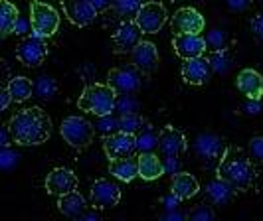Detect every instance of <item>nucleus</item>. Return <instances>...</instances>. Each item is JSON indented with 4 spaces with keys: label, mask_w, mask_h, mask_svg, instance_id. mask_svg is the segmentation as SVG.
<instances>
[{
    "label": "nucleus",
    "mask_w": 263,
    "mask_h": 221,
    "mask_svg": "<svg viewBox=\"0 0 263 221\" xmlns=\"http://www.w3.org/2000/svg\"><path fill=\"white\" fill-rule=\"evenodd\" d=\"M81 219L99 221V219H101V213H99V211H95V208H93V211H89V209H87V211H85V213H83V215H81Z\"/></svg>",
    "instance_id": "45"
},
{
    "label": "nucleus",
    "mask_w": 263,
    "mask_h": 221,
    "mask_svg": "<svg viewBox=\"0 0 263 221\" xmlns=\"http://www.w3.org/2000/svg\"><path fill=\"white\" fill-rule=\"evenodd\" d=\"M216 176L230 182L237 192H248L255 186V162L250 154L239 146H226L220 164L216 168Z\"/></svg>",
    "instance_id": "2"
},
{
    "label": "nucleus",
    "mask_w": 263,
    "mask_h": 221,
    "mask_svg": "<svg viewBox=\"0 0 263 221\" xmlns=\"http://www.w3.org/2000/svg\"><path fill=\"white\" fill-rule=\"evenodd\" d=\"M146 0H113V10L117 12V16H121L123 20H135L139 10L143 8Z\"/></svg>",
    "instance_id": "29"
},
{
    "label": "nucleus",
    "mask_w": 263,
    "mask_h": 221,
    "mask_svg": "<svg viewBox=\"0 0 263 221\" xmlns=\"http://www.w3.org/2000/svg\"><path fill=\"white\" fill-rule=\"evenodd\" d=\"M188 217L192 221H212L216 217V213L208 204H198L196 208L188 211Z\"/></svg>",
    "instance_id": "33"
},
{
    "label": "nucleus",
    "mask_w": 263,
    "mask_h": 221,
    "mask_svg": "<svg viewBox=\"0 0 263 221\" xmlns=\"http://www.w3.org/2000/svg\"><path fill=\"white\" fill-rule=\"evenodd\" d=\"M109 172L121 182H133L139 176V160L133 156L109 160Z\"/></svg>",
    "instance_id": "24"
},
{
    "label": "nucleus",
    "mask_w": 263,
    "mask_h": 221,
    "mask_svg": "<svg viewBox=\"0 0 263 221\" xmlns=\"http://www.w3.org/2000/svg\"><path fill=\"white\" fill-rule=\"evenodd\" d=\"M182 199L178 197V195H174L171 192V195H166V197H162V204H164V208L168 209V211H172V209H176L178 208V204H180Z\"/></svg>",
    "instance_id": "41"
},
{
    "label": "nucleus",
    "mask_w": 263,
    "mask_h": 221,
    "mask_svg": "<svg viewBox=\"0 0 263 221\" xmlns=\"http://www.w3.org/2000/svg\"><path fill=\"white\" fill-rule=\"evenodd\" d=\"M248 154L255 164H263V136H253L248 143Z\"/></svg>",
    "instance_id": "34"
},
{
    "label": "nucleus",
    "mask_w": 263,
    "mask_h": 221,
    "mask_svg": "<svg viewBox=\"0 0 263 221\" xmlns=\"http://www.w3.org/2000/svg\"><path fill=\"white\" fill-rule=\"evenodd\" d=\"M78 176L69 168H55L46 176V190L52 195H64L78 190Z\"/></svg>",
    "instance_id": "17"
},
{
    "label": "nucleus",
    "mask_w": 263,
    "mask_h": 221,
    "mask_svg": "<svg viewBox=\"0 0 263 221\" xmlns=\"http://www.w3.org/2000/svg\"><path fill=\"white\" fill-rule=\"evenodd\" d=\"M224 140L214 132H202L194 140V152L202 164V168L216 170L220 164V158L224 154Z\"/></svg>",
    "instance_id": "6"
},
{
    "label": "nucleus",
    "mask_w": 263,
    "mask_h": 221,
    "mask_svg": "<svg viewBox=\"0 0 263 221\" xmlns=\"http://www.w3.org/2000/svg\"><path fill=\"white\" fill-rule=\"evenodd\" d=\"M16 57L18 62L26 67H38L48 57V46L46 38H40L36 34H30L18 42L16 46Z\"/></svg>",
    "instance_id": "8"
},
{
    "label": "nucleus",
    "mask_w": 263,
    "mask_h": 221,
    "mask_svg": "<svg viewBox=\"0 0 263 221\" xmlns=\"http://www.w3.org/2000/svg\"><path fill=\"white\" fill-rule=\"evenodd\" d=\"M143 30L135 20H123L113 34V50L115 53H131L143 42Z\"/></svg>",
    "instance_id": "11"
},
{
    "label": "nucleus",
    "mask_w": 263,
    "mask_h": 221,
    "mask_svg": "<svg viewBox=\"0 0 263 221\" xmlns=\"http://www.w3.org/2000/svg\"><path fill=\"white\" fill-rule=\"evenodd\" d=\"M198 190H200V184H198V180L192 174H186V172H176V174H172L171 192L174 195H178L182 202L194 197V195L198 194Z\"/></svg>",
    "instance_id": "23"
},
{
    "label": "nucleus",
    "mask_w": 263,
    "mask_h": 221,
    "mask_svg": "<svg viewBox=\"0 0 263 221\" xmlns=\"http://www.w3.org/2000/svg\"><path fill=\"white\" fill-rule=\"evenodd\" d=\"M89 202H91V208L95 209L115 208L119 202H121V188L115 182H111V180L99 178L91 186Z\"/></svg>",
    "instance_id": "12"
},
{
    "label": "nucleus",
    "mask_w": 263,
    "mask_h": 221,
    "mask_svg": "<svg viewBox=\"0 0 263 221\" xmlns=\"http://www.w3.org/2000/svg\"><path fill=\"white\" fill-rule=\"evenodd\" d=\"M208 195H210V199L216 204V206H226V204H230L232 199H234V195H236V188L232 186L230 182H226L224 178H220V176H216V180H212L208 184Z\"/></svg>",
    "instance_id": "25"
},
{
    "label": "nucleus",
    "mask_w": 263,
    "mask_h": 221,
    "mask_svg": "<svg viewBox=\"0 0 263 221\" xmlns=\"http://www.w3.org/2000/svg\"><path fill=\"white\" fill-rule=\"evenodd\" d=\"M99 125H97V129L101 130L103 134H111V132H115L119 130V120H113L111 115H105V117H99Z\"/></svg>",
    "instance_id": "36"
},
{
    "label": "nucleus",
    "mask_w": 263,
    "mask_h": 221,
    "mask_svg": "<svg viewBox=\"0 0 263 221\" xmlns=\"http://www.w3.org/2000/svg\"><path fill=\"white\" fill-rule=\"evenodd\" d=\"M60 132L73 150H85L87 146H91L95 138V127L87 118L78 117V115L64 118L60 125Z\"/></svg>",
    "instance_id": "4"
},
{
    "label": "nucleus",
    "mask_w": 263,
    "mask_h": 221,
    "mask_svg": "<svg viewBox=\"0 0 263 221\" xmlns=\"http://www.w3.org/2000/svg\"><path fill=\"white\" fill-rule=\"evenodd\" d=\"M58 209H60L66 217L81 219V215L89 209V206H87V199L79 194L78 190H73V192H69V194L60 195V199H58Z\"/></svg>",
    "instance_id": "21"
},
{
    "label": "nucleus",
    "mask_w": 263,
    "mask_h": 221,
    "mask_svg": "<svg viewBox=\"0 0 263 221\" xmlns=\"http://www.w3.org/2000/svg\"><path fill=\"white\" fill-rule=\"evenodd\" d=\"M103 150H105L109 160L133 156L137 152V134L125 132V130H115L111 134H105Z\"/></svg>",
    "instance_id": "10"
},
{
    "label": "nucleus",
    "mask_w": 263,
    "mask_h": 221,
    "mask_svg": "<svg viewBox=\"0 0 263 221\" xmlns=\"http://www.w3.org/2000/svg\"><path fill=\"white\" fill-rule=\"evenodd\" d=\"M8 129L12 132L14 144L18 146H38L48 143L52 136V118L40 107H26L18 111L10 120Z\"/></svg>",
    "instance_id": "1"
},
{
    "label": "nucleus",
    "mask_w": 263,
    "mask_h": 221,
    "mask_svg": "<svg viewBox=\"0 0 263 221\" xmlns=\"http://www.w3.org/2000/svg\"><path fill=\"white\" fill-rule=\"evenodd\" d=\"M158 150L164 158L171 156H182L188 150V140L184 132L174 129L172 125H166L158 130Z\"/></svg>",
    "instance_id": "14"
},
{
    "label": "nucleus",
    "mask_w": 263,
    "mask_h": 221,
    "mask_svg": "<svg viewBox=\"0 0 263 221\" xmlns=\"http://www.w3.org/2000/svg\"><path fill=\"white\" fill-rule=\"evenodd\" d=\"M93 6L97 8V12H105V10H109L111 6H113V0H89Z\"/></svg>",
    "instance_id": "43"
},
{
    "label": "nucleus",
    "mask_w": 263,
    "mask_h": 221,
    "mask_svg": "<svg viewBox=\"0 0 263 221\" xmlns=\"http://www.w3.org/2000/svg\"><path fill=\"white\" fill-rule=\"evenodd\" d=\"M251 32H253L255 38L263 39V12L253 16V20H251Z\"/></svg>",
    "instance_id": "38"
},
{
    "label": "nucleus",
    "mask_w": 263,
    "mask_h": 221,
    "mask_svg": "<svg viewBox=\"0 0 263 221\" xmlns=\"http://www.w3.org/2000/svg\"><path fill=\"white\" fill-rule=\"evenodd\" d=\"M208 48H214V50H222L226 48V34L224 32H220V30H212L210 34H208Z\"/></svg>",
    "instance_id": "35"
},
{
    "label": "nucleus",
    "mask_w": 263,
    "mask_h": 221,
    "mask_svg": "<svg viewBox=\"0 0 263 221\" xmlns=\"http://www.w3.org/2000/svg\"><path fill=\"white\" fill-rule=\"evenodd\" d=\"M20 20V12L10 0H2V8H0V30H2V38L10 36Z\"/></svg>",
    "instance_id": "26"
},
{
    "label": "nucleus",
    "mask_w": 263,
    "mask_h": 221,
    "mask_svg": "<svg viewBox=\"0 0 263 221\" xmlns=\"http://www.w3.org/2000/svg\"><path fill=\"white\" fill-rule=\"evenodd\" d=\"M224 2L232 12H246L253 4V0H224Z\"/></svg>",
    "instance_id": "37"
},
{
    "label": "nucleus",
    "mask_w": 263,
    "mask_h": 221,
    "mask_svg": "<svg viewBox=\"0 0 263 221\" xmlns=\"http://www.w3.org/2000/svg\"><path fill=\"white\" fill-rule=\"evenodd\" d=\"M58 91V83L53 81L52 77L48 75H42L38 77V81L34 83V97H40V99H52Z\"/></svg>",
    "instance_id": "31"
},
{
    "label": "nucleus",
    "mask_w": 263,
    "mask_h": 221,
    "mask_svg": "<svg viewBox=\"0 0 263 221\" xmlns=\"http://www.w3.org/2000/svg\"><path fill=\"white\" fill-rule=\"evenodd\" d=\"M166 219H182V215H180V213H168V215H166Z\"/></svg>",
    "instance_id": "46"
},
{
    "label": "nucleus",
    "mask_w": 263,
    "mask_h": 221,
    "mask_svg": "<svg viewBox=\"0 0 263 221\" xmlns=\"http://www.w3.org/2000/svg\"><path fill=\"white\" fill-rule=\"evenodd\" d=\"M107 83L117 91V95H133L135 91H139L143 83V73L133 64L113 67L107 73Z\"/></svg>",
    "instance_id": "7"
},
{
    "label": "nucleus",
    "mask_w": 263,
    "mask_h": 221,
    "mask_svg": "<svg viewBox=\"0 0 263 221\" xmlns=\"http://www.w3.org/2000/svg\"><path fill=\"white\" fill-rule=\"evenodd\" d=\"M166 20H168V12L157 0H146L135 18V22L145 34H158L160 28L166 24Z\"/></svg>",
    "instance_id": "9"
},
{
    "label": "nucleus",
    "mask_w": 263,
    "mask_h": 221,
    "mask_svg": "<svg viewBox=\"0 0 263 221\" xmlns=\"http://www.w3.org/2000/svg\"><path fill=\"white\" fill-rule=\"evenodd\" d=\"M171 2H176V0H171Z\"/></svg>",
    "instance_id": "47"
},
{
    "label": "nucleus",
    "mask_w": 263,
    "mask_h": 221,
    "mask_svg": "<svg viewBox=\"0 0 263 221\" xmlns=\"http://www.w3.org/2000/svg\"><path fill=\"white\" fill-rule=\"evenodd\" d=\"M62 8L67 20L78 28L91 26L95 18L99 16L97 8L89 0H62Z\"/></svg>",
    "instance_id": "13"
},
{
    "label": "nucleus",
    "mask_w": 263,
    "mask_h": 221,
    "mask_svg": "<svg viewBox=\"0 0 263 221\" xmlns=\"http://www.w3.org/2000/svg\"><path fill=\"white\" fill-rule=\"evenodd\" d=\"M208 62H210V67L216 73H226L230 69L232 57H230V53L226 52V48H222V50H214L208 55Z\"/></svg>",
    "instance_id": "32"
},
{
    "label": "nucleus",
    "mask_w": 263,
    "mask_h": 221,
    "mask_svg": "<svg viewBox=\"0 0 263 221\" xmlns=\"http://www.w3.org/2000/svg\"><path fill=\"white\" fill-rule=\"evenodd\" d=\"M158 146V132L151 125L137 132V152H153Z\"/></svg>",
    "instance_id": "28"
},
{
    "label": "nucleus",
    "mask_w": 263,
    "mask_h": 221,
    "mask_svg": "<svg viewBox=\"0 0 263 221\" xmlns=\"http://www.w3.org/2000/svg\"><path fill=\"white\" fill-rule=\"evenodd\" d=\"M117 91L109 83L107 85L93 83V85H87L79 95L78 107L95 117H105V115H113V111L117 109Z\"/></svg>",
    "instance_id": "3"
},
{
    "label": "nucleus",
    "mask_w": 263,
    "mask_h": 221,
    "mask_svg": "<svg viewBox=\"0 0 263 221\" xmlns=\"http://www.w3.org/2000/svg\"><path fill=\"white\" fill-rule=\"evenodd\" d=\"M250 103L246 105V113L248 115H259L261 113V101H253V99H248Z\"/></svg>",
    "instance_id": "42"
},
{
    "label": "nucleus",
    "mask_w": 263,
    "mask_h": 221,
    "mask_svg": "<svg viewBox=\"0 0 263 221\" xmlns=\"http://www.w3.org/2000/svg\"><path fill=\"white\" fill-rule=\"evenodd\" d=\"M237 91L241 93L246 99H253V101H261L263 97V77L259 71L246 67L237 73L236 79Z\"/></svg>",
    "instance_id": "19"
},
{
    "label": "nucleus",
    "mask_w": 263,
    "mask_h": 221,
    "mask_svg": "<svg viewBox=\"0 0 263 221\" xmlns=\"http://www.w3.org/2000/svg\"><path fill=\"white\" fill-rule=\"evenodd\" d=\"M206 28L204 16L198 12L196 8H180L172 16V30H176V34H202Z\"/></svg>",
    "instance_id": "16"
},
{
    "label": "nucleus",
    "mask_w": 263,
    "mask_h": 221,
    "mask_svg": "<svg viewBox=\"0 0 263 221\" xmlns=\"http://www.w3.org/2000/svg\"><path fill=\"white\" fill-rule=\"evenodd\" d=\"M146 127V120L137 111H131V113H123L121 118H119V130H125V132H131V134H137L141 129Z\"/></svg>",
    "instance_id": "30"
},
{
    "label": "nucleus",
    "mask_w": 263,
    "mask_h": 221,
    "mask_svg": "<svg viewBox=\"0 0 263 221\" xmlns=\"http://www.w3.org/2000/svg\"><path fill=\"white\" fill-rule=\"evenodd\" d=\"M172 48L178 57L182 59H190V57H200L206 53L208 42L202 38L200 34H174L172 38Z\"/></svg>",
    "instance_id": "15"
},
{
    "label": "nucleus",
    "mask_w": 263,
    "mask_h": 221,
    "mask_svg": "<svg viewBox=\"0 0 263 221\" xmlns=\"http://www.w3.org/2000/svg\"><path fill=\"white\" fill-rule=\"evenodd\" d=\"M8 91L12 95V99L16 103H24L34 95V83L24 75H16V77L8 79Z\"/></svg>",
    "instance_id": "27"
},
{
    "label": "nucleus",
    "mask_w": 263,
    "mask_h": 221,
    "mask_svg": "<svg viewBox=\"0 0 263 221\" xmlns=\"http://www.w3.org/2000/svg\"><path fill=\"white\" fill-rule=\"evenodd\" d=\"M139 176L146 180V182H153V180H158L166 170H164V162L158 158V154L153 152H141L139 154Z\"/></svg>",
    "instance_id": "22"
},
{
    "label": "nucleus",
    "mask_w": 263,
    "mask_h": 221,
    "mask_svg": "<svg viewBox=\"0 0 263 221\" xmlns=\"http://www.w3.org/2000/svg\"><path fill=\"white\" fill-rule=\"evenodd\" d=\"M10 144H14L12 132L8 129V125H4V127L0 129V146H2V148H10Z\"/></svg>",
    "instance_id": "39"
},
{
    "label": "nucleus",
    "mask_w": 263,
    "mask_h": 221,
    "mask_svg": "<svg viewBox=\"0 0 263 221\" xmlns=\"http://www.w3.org/2000/svg\"><path fill=\"white\" fill-rule=\"evenodd\" d=\"M180 168V156H171V158H164V170L168 174H176Z\"/></svg>",
    "instance_id": "40"
},
{
    "label": "nucleus",
    "mask_w": 263,
    "mask_h": 221,
    "mask_svg": "<svg viewBox=\"0 0 263 221\" xmlns=\"http://www.w3.org/2000/svg\"><path fill=\"white\" fill-rule=\"evenodd\" d=\"M158 50L153 42H141L131 52V64L137 65V69L143 75H153L158 67Z\"/></svg>",
    "instance_id": "18"
},
{
    "label": "nucleus",
    "mask_w": 263,
    "mask_h": 221,
    "mask_svg": "<svg viewBox=\"0 0 263 221\" xmlns=\"http://www.w3.org/2000/svg\"><path fill=\"white\" fill-rule=\"evenodd\" d=\"M10 101H14L12 99V95H10V91H8V87L2 91V101H0V109L2 111H6L8 109V105H10Z\"/></svg>",
    "instance_id": "44"
},
{
    "label": "nucleus",
    "mask_w": 263,
    "mask_h": 221,
    "mask_svg": "<svg viewBox=\"0 0 263 221\" xmlns=\"http://www.w3.org/2000/svg\"><path fill=\"white\" fill-rule=\"evenodd\" d=\"M30 26H32V34L46 39L52 38L60 28V14L48 2L32 0L30 2Z\"/></svg>",
    "instance_id": "5"
},
{
    "label": "nucleus",
    "mask_w": 263,
    "mask_h": 221,
    "mask_svg": "<svg viewBox=\"0 0 263 221\" xmlns=\"http://www.w3.org/2000/svg\"><path fill=\"white\" fill-rule=\"evenodd\" d=\"M210 62L204 55L184 59V64L180 67V75L188 85H204L210 79Z\"/></svg>",
    "instance_id": "20"
}]
</instances>
